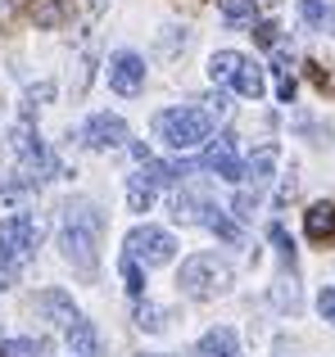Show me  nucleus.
<instances>
[{
  "mask_svg": "<svg viewBox=\"0 0 335 357\" xmlns=\"http://www.w3.org/2000/svg\"><path fill=\"white\" fill-rule=\"evenodd\" d=\"M100 231H105V218H100L96 204H87V199L64 204V213H59V249H64V262L87 280L100 271Z\"/></svg>",
  "mask_w": 335,
  "mask_h": 357,
  "instance_id": "obj_1",
  "label": "nucleus"
},
{
  "mask_svg": "<svg viewBox=\"0 0 335 357\" xmlns=\"http://www.w3.org/2000/svg\"><path fill=\"white\" fill-rule=\"evenodd\" d=\"M177 285H181L186 298L209 303V298H222L236 285V271H231V262L218 258V253H191V258L181 262V271H177Z\"/></svg>",
  "mask_w": 335,
  "mask_h": 357,
  "instance_id": "obj_2",
  "label": "nucleus"
},
{
  "mask_svg": "<svg viewBox=\"0 0 335 357\" xmlns=\"http://www.w3.org/2000/svg\"><path fill=\"white\" fill-rule=\"evenodd\" d=\"M154 136L172 149H195L213 136V118L195 105H177V109H163V114L154 118Z\"/></svg>",
  "mask_w": 335,
  "mask_h": 357,
  "instance_id": "obj_3",
  "label": "nucleus"
},
{
  "mask_svg": "<svg viewBox=\"0 0 335 357\" xmlns=\"http://www.w3.org/2000/svg\"><path fill=\"white\" fill-rule=\"evenodd\" d=\"M172 253H177V240H172V231H163V227H136L132 236H127V258L136 262V267H168L172 262Z\"/></svg>",
  "mask_w": 335,
  "mask_h": 357,
  "instance_id": "obj_4",
  "label": "nucleus"
},
{
  "mask_svg": "<svg viewBox=\"0 0 335 357\" xmlns=\"http://www.w3.org/2000/svg\"><path fill=\"white\" fill-rule=\"evenodd\" d=\"M36 244H41V222H36L32 213H9V218L0 222V253H5L14 267L32 258Z\"/></svg>",
  "mask_w": 335,
  "mask_h": 357,
  "instance_id": "obj_5",
  "label": "nucleus"
},
{
  "mask_svg": "<svg viewBox=\"0 0 335 357\" xmlns=\"http://www.w3.org/2000/svg\"><path fill=\"white\" fill-rule=\"evenodd\" d=\"M14 154H18V163H23L36 181H50V176L59 172V158L50 154V145H45V140L36 136V127H27V122L14 127Z\"/></svg>",
  "mask_w": 335,
  "mask_h": 357,
  "instance_id": "obj_6",
  "label": "nucleus"
},
{
  "mask_svg": "<svg viewBox=\"0 0 335 357\" xmlns=\"http://www.w3.org/2000/svg\"><path fill=\"white\" fill-rule=\"evenodd\" d=\"M82 145L96 149V154H109V149L127 145V122L118 114H96L87 118V127H82Z\"/></svg>",
  "mask_w": 335,
  "mask_h": 357,
  "instance_id": "obj_7",
  "label": "nucleus"
},
{
  "mask_svg": "<svg viewBox=\"0 0 335 357\" xmlns=\"http://www.w3.org/2000/svg\"><path fill=\"white\" fill-rule=\"evenodd\" d=\"M109 86L118 96H141V86H145V59L141 54H132V50L109 54Z\"/></svg>",
  "mask_w": 335,
  "mask_h": 357,
  "instance_id": "obj_8",
  "label": "nucleus"
},
{
  "mask_svg": "<svg viewBox=\"0 0 335 357\" xmlns=\"http://www.w3.org/2000/svg\"><path fill=\"white\" fill-rule=\"evenodd\" d=\"M204 172L222 176V181H240V154H236V136H218L204 149Z\"/></svg>",
  "mask_w": 335,
  "mask_h": 357,
  "instance_id": "obj_9",
  "label": "nucleus"
},
{
  "mask_svg": "<svg viewBox=\"0 0 335 357\" xmlns=\"http://www.w3.org/2000/svg\"><path fill=\"white\" fill-rule=\"evenodd\" d=\"M276 163H281V149H276V145H258L254 154H249V163H240V181H249V185H254V195H258L267 181H272Z\"/></svg>",
  "mask_w": 335,
  "mask_h": 357,
  "instance_id": "obj_10",
  "label": "nucleus"
},
{
  "mask_svg": "<svg viewBox=\"0 0 335 357\" xmlns=\"http://www.w3.org/2000/svg\"><path fill=\"white\" fill-rule=\"evenodd\" d=\"M195 357H245L240 353V340L231 326H213V331H204V340L195 344Z\"/></svg>",
  "mask_w": 335,
  "mask_h": 357,
  "instance_id": "obj_11",
  "label": "nucleus"
},
{
  "mask_svg": "<svg viewBox=\"0 0 335 357\" xmlns=\"http://www.w3.org/2000/svg\"><path fill=\"white\" fill-rule=\"evenodd\" d=\"M64 335H68V349H73V357H105V344H100L96 326H91L87 317H77L73 326H64Z\"/></svg>",
  "mask_w": 335,
  "mask_h": 357,
  "instance_id": "obj_12",
  "label": "nucleus"
},
{
  "mask_svg": "<svg viewBox=\"0 0 335 357\" xmlns=\"http://www.w3.org/2000/svg\"><path fill=\"white\" fill-rule=\"evenodd\" d=\"M36 307H41V312L50 317L54 326H73V321L82 317V312H77V303H73L64 289H41V294H36Z\"/></svg>",
  "mask_w": 335,
  "mask_h": 357,
  "instance_id": "obj_13",
  "label": "nucleus"
},
{
  "mask_svg": "<svg viewBox=\"0 0 335 357\" xmlns=\"http://www.w3.org/2000/svg\"><path fill=\"white\" fill-rule=\"evenodd\" d=\"M304 231H308L313 244H331L335 240V204H313L308 213H304Z\"/></svg>",
  "mask_w": 335,
  "mask_h": 357,
  "instance_id": "obj_14",
  "label": "nucleus"
},
{
  "mask_svg": "<svg viewBox=\"0 0 335 357\" xmlns=\"http://www.w3.org/2000/svg\"><path fill=\"white\" fill-rule=\"evenodd\" d=\"M141 176L145 185H150V190H159V185H177L186 176V167L181 163H159V158H141Z\"/></svg>",
  "mask_w": 335,
  "mask_h": 357,
  "instance_id": "obj_15",
  "label": "nucleus"
},
{
  "mask_svg": "<svg viewBox=\"0 0 335 357\" xmlns=\"http://www.w3.org/2000/svg\"><path fill=\"white\" fill-rule=\"evenodd\" d=\"M231 86H236L245 100H263V91H267V77H263V68H258L254 59H245V63L236 68V77H231Z\"/></svg>",
  "mask_w": 335,
  "mask_h": 357,
  "instance_id": "obj_16",
  "label": "nucleus"
},
{
  "mask_svg": "<svg viewBox=\"0 0 335 357\" xmlns=\"http://www.w3.org/2000/svg\"><path fill=\"white\" fill-rule=\"evenodd\" d=\"M240 63H245V54H236V50H218V54L209 59V77H213V82H231Z\"/></svg>",
  "mask_w": 335,
  "mask_h": 357,
  "instance_id": "obj_17",
  "label": "nucleus"
},
{
  "mask_svg": "<svg viewBox=\"0 0 335 357\" xmlns=\"http://www.w3.org/2000/svg\"><path fill=\"white\" fill-rule=\"evenodd\" d=\"M0 357H45L41 340H0Z\"/></svg>",
  "mask_w": 335,
  "mask_h": 357,
  "instance_id": "obj_18",
  "label": "nucleus"
},
{
  "mask_svg": "<svg viewBox=\"0 0 335 357\" xmlns=\"http://www.w3.org/2000/svg\"><path fill=\"white\" fill-rule=\"evenodd\" d=\"M127 204H132V213H150V204H154V190L141 181V176H132V181H127Z\"/></svg>",
  "mask_w": 335,
  "mask_h": 357,
  "instance_id": "obj_19",
  "label": "nucleus"
},
{
  "mask_svg": "<svg viewBox=\"0 0 335 357\" xmlns=\"http://www.w3.org/2000/svg\"><path fill=\"white\" fill-rule=\"evenodd\" d=\"M218 9L231 18V23H249L254 9H258V0H218Z\"/></svg>",
  "mask_w": 335,
  "mask_h": 357,
  "instance_id": "obj_20",
  "label": "nucleus"
},
{
  "mask_svg": "<svg viewBox=\"0 0 335 357\" xmlns=\"http://www.w3.org/2000/svg\"><path fill=\"white\" fill-rule=\"evenodd\" d=\"M118 271H123V280H127V289H132V294H136V298H141V294H145V276H141V267H136V262H132V258H127V253H123V262H118Z\"/></svg>",
  "mask_w": 335,
  "mask_h": 357,
  "instance_id": "obj_21",
  "label": "nucleus"
},
{
  "mask_svg": "<svg viewBox=\"0 0 335 357\" xmlns=\"http://www.w3.org/2000/svg\"><path fill=\"white\" fill-rule=\"evenodd\" d=\"M136 326H141V331H163V307H141V312H136Z\"/></svg>",
  "mask_w": 335,
  "mask_h": 357,
  "instance_id": "obj_22",
  "label": "nucleus"
},
{
  "mask_svg": "<svg viewBox=\"0 0 335 357\" xmlns=\"http://www.w3.org/2000/svg\"><path fill=\"white\" fill-rule=\"evenodd\" d=\"M254 208H258V195H254V190H240V195H236V218L249 222V218H254Z\"/></svg>",
  "mask_w": 335,
  "mask_h": 357,
  "instance_id": "obj_23",
  "label": "nucleus"
},
{
  "mask_svg": "<svg viewBox=\"0 0 335 357\" xmlns=\"http://www.w3.org/2000/svg\"><path fill=\"white\" fill-rule=\"evenodd\" d=\"M299 14L308 18V23H327V9H322V0H299Z\"/></svg>",
  "mask_w": 335,
  "mask_h": 357,
  "instance_id": "obj_24",
  "label": "nucleus"
},
{
  "mask_svg": "<svg viewBox=\"0 0 335 357\" xmlns=\"http://www.w3.org/2000/svg\"><path fill=\"white\" fill-rule=\"evenodd\" d=\"M318 312H322V321L335 326V289H322L318 294Z\"/></svg>",
  "mask_w": 335,
  "mask_h": 357,
  "instance_id": "obj_25",
  "label": "nucleus"
},
{
  "mask_svg": "<svg viewBox=\"0 0 335 357\" xmlns=\"http://www.w3.org/2000/svg\"><path fill=\"white\" fill-rule=\"evenodd\" d=\"M272 240H276V249H281V258H285V262L295 267V244L285 240V231H281V227H272Z\"/></svg>",
  "mask_w": 335,
  "mask_h": 357,
  "instance_id": "obj_26",
  "label": "nucleus"
},
{
  "mask_svg": "<svg viewBox=\"0 0 335 357\" xmlns=\"http://www.w3.org/2000/svg\"><path fill=\"white\" fill-rule=\"evenodd\" d=\"M14 271H18V267H14V262L5 258V253H0V294H5V289L14 285Z\"/></svg>",
  "mask_w": 335,
  "mask_h": 357,
  "instance_id": "obj_27",
  "label": "nucleus"
},
{
  "mask_svg": "<svg viewBox=\"0 0 335 357\" xmlns=\"http://www.w3.org/2000/svg\"><path fill=\"white\" fill-rule=\"evenodd\" d=\"M204 105H209V109H204L209 118H222V114H227V96H222V91H218V96H209Z\"/></svg>",
  "mask_w": 335,
  "mask_h": 357,
  "instance_id": "obj_28",
  "label": "nucleus"
},
{
  "mask_svg": "<svg viewBox=\"0 0 335 357\" xmlns=\"http://www.w3.org/2000/svg\"><path fill=\"white\" fill-rule=\"evenodd\" d=\"M254 36H258V45H276V23H258Z\"/></svg>",
  "mask_w": 335,
  "mask_h": 357,
  "instance_id": "obj_29",
  "label": "nucleus"
},
{
  "mask_svg": "<svg viewBox=\"0 0 335 357\" xmlns=\"http://www.w3.org/2000/svg\"><path fill=\"white\" fill-rule=\"evenodd\" d=\"M276 96H281L285 105H290V100H295V77H281V86H276Z\"/></svg>",
  "mask_w": 335,
  "mask_h": 357,
  "instance_id": "obj_30",
  "label": "nucleus"
}]
</instances>
